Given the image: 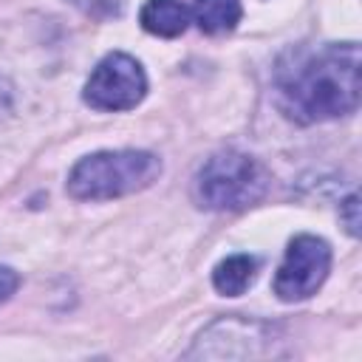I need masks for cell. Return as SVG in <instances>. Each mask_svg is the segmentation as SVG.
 <instances>
[{"mask_svg":"<svg viewBox=\"0 0 362 362\" xmlns=\"http://www.w3.org/2000/svg\"><path fill=\"white\" fill-rule=\"evenodd\" d=\"M255 277H257V260L252 255H232L215 266L212 286L223 297H238L255 283Z\"/></svg>","mask_w":362,"mask_h":362,"instance_id":"obj_8","label":"cell"},{"mask_svg":"<svg viewBox=\"0 0 362 362\" xmlns=\"http://www.w3.org/2000/svg\"><path fill=\"white\" fill-rule=\"evenodd\" d=\"M362 90V54L356 42H325L288 51L274 68V99L280 110L317 124L356 110Z\"/></svg>","mask_w":362,"mask_h":362,"instance_id":"obj_1","label":"cell"},{"mask_svg":"<svg viewBox=\"0 0 362 362\" xmlns=\"http://www.w3.org/2000/svg\"><path fill=\"white\" fill-rule=\"evenodd\" d=\"M331 272V246L317 235H297L274 274V294L283 303H300L317 294Z\"/></svg>","mask_w":362,"mask_h":362,"instance_id":"obj_5","label":"cell"},{"mask_svg":"<svg viewBox=\"0 0 362 362\" xmlns=\"http://www.w3.org/2000/svg\"><path fill=\"white\" fill-rule=\"evenodd\" d=\"M189 8L181 0H147L139 11V23L147 34L156 37H178L189 25Z\"/></svg>","mask_w":362,"mask_h":362,"instance_id":"obj_6","label":"cell"},{"mask_svg":"<svg viewBox=\"0 0 362 362\" xmlns=\"http://www.w3.org/2000/svg\"><path fill=\"white\" fill-rule=\"evenodd\" d=\"M17 286H20V277H17V272L14 269H8V266H0V305L17 291Z\"/></svg>","mask_w":362,"mask_h":362,"instance_id":"obj_11","label":"cell"},{"mask_svg":"<svg viewBox=\"0 0 362 362\" xmlns=\"http://www.w3.org/2000/svg\"><path fill=\"white\" fill-rule=\"evenodd\" d=\"M272 187L269 170L249 153L218 150L195 173V204L212 212H238L266 198Z\"/></svg>","mask_w":362,"mask_h":362,"instance_id":"obj_3","label":"cell"},{"mask_svg":"<svg viewBox=\"0 0 362 362\" xmlns=\"http://www.w3.org/2000/svg\"><path fill=\"white\" fill-rule=\"evenodd\" d=\"M240 0H192L189 17L204 34H229L240 23Z\"/></svg>","mask_w":362,"mask_h":362,"instance_id":"obj_7","label":"cell"},{"mask_svg":"<svg viewBox=\"0 0 362 362\" xmlns=\"http://www.w3.org/2000/svg\"><path fill=\"white\" fill-rule=\"evenodd\" d=\"M161 175V158L147 150H99L74 164L68 195L76 201H110L147 189Z\"/></svg>","mask_w":362,"mask_h":362,"instance_id":"obj_2","label":"cell"},{"mask_svg":"<svg viewBox=\"0 0 362 362\" xmlns=\"http://www.w3.org/2000/svg\"><path fill=\"white\" fill-rule=\"evenodd\" d=\"M71 3H76L82 11L96 17H116L122 14V6H124V0H71Z\"/></svg>","mask_w":362,"mask_h":362,"instance_id":"obj_10","label":"cell"},{"mask_svg":"<svg viewBox=\"0 0 362 362\" xmlns=\"http://www.w3.org/2000/svg\"><path fill=\"white\" fill-rule=\"evenodd\" d=\"M339 218H342L348 235L356 238V235H359V195H356V192H351V195L339 204Z\"/></svg>","mask_w":362,"mask_h":362,"instance_id":"obj_9","label":"cell"},{"mask_svg":"<svg viewBox=\"0 0 362 362\" xmlns=\"http://www.w3.org/2000/svg\"><path fill=\"white\" fill-rule=\"evenodd\" d=\"M147 93V76L144 68L122 51L107 54L105 59H99V65L90 71L82 99L93 107V110H130L136 107Z\"/></svg>","mask_w":362,"mask_h":362,"instance_id":"obj_4","label":"cell"}]
</instances>
